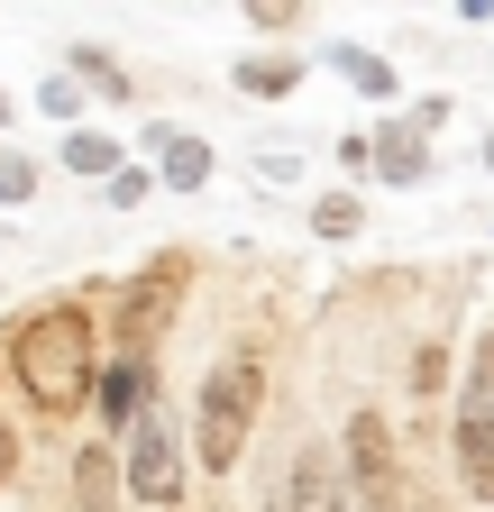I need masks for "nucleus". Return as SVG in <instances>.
Returning <instances> with one entry per match:
<instances>
[{"mask_svg": "<svg viewBox=\"0 0 494 512\" xmlns=\"http://www.w3.org/2000/svg\"><path fill=\"white\" fill-rule=\"evenodd\" d=\"M458 10H467V19H476V28H485V19H494V0H458Z\"/></svg>", "mask_w": 494, "mask_h": 512, "instance_id": "b1692460", "label": "nucleus"}, {"mask_svg": "<svg viewBox=\"0 0 494 512\" xmlns=\"http://www.w3.org/2000/svg\"><path fill=\"white\" fill-rule=\"evenodd\" d=\"M0 128H10V92H0Z\"/></svg>", "mask_w": 494, "mask_h": 512, "instance_id": "393cba45", "label": "nucleus"}, {"mask_svg": "<svg viewBox=\"0 0 494 512\" xmlns=\"http://www.w3.org/2000/svg\"><path fill=\"white\" fill-rule=\"evenodd\" d=\"M10 476H19V430L0 421V485H10Z\"/></svg>", "mask_w": 494, "mask_h": 512, "instance_id": "5701e85b", "label": "nucleus"}, {"mask_svg": "<svg viewBox=\"0 0 494 512\" xmlns=\"http://www.w3.org/2000/svg\"><path fill=\"white\" fill-rule=\"evenodd\" d=\"M293 83H302V55H247L238 64V92L247 101H284Z\"/></svg>", "mask_w": 494, "mask_h": 512, "instance_id": "2eb2a0df", "label": "nucleus"}, {"mask_svg": "<svg viewBox=\"0 0 494 512\" xmlns=\"http://www.w3.org/2000/svg\"><path fill=\"white\" fill-rule=\"evenodd\" d=\"M449 467H458V485H467L476 503H494V412H458V430H449Z\"/></svg>", "mask_w": 494, "mask_h": 512, "instance_id": "9d476101", "label": "nucleus"}, {"mask_svg": "<svg viewBox=\"0 0 494 512\" xmlns=\"http://www.w3.org/2000/svg\"><path fill=\"white\" fill-rule=\"evenodd\" d=\"M485 174H494V138H485Z\"/></svg>", "mask_w": 494, "mask_h": 512, "instance_id": "a878e982", "label": "nucleus"}, {"mask_svg": "<svg viewBox=\"0 0 494 512\" xmlns=\"http://www.w3.org/2000/svg\"><path fill=\"white\" fill-rule=\"evenodd\" d=\"M147 192H156V165H119L110 174V211H138Z\"/></svg>", "mask_w": 494, "mask_h": 512, "instance_id": "aec40b11", "label": "nucleus"}, {"mask_svg": "<svg viewBox=\"0 0 494 512\" xmlns=\"http://www.w3.org/2000/svg\"><path fill=\"white\" fill-rule=\"evenodd\" d=\"M92 375H101V320L92 302H46L10 330V384L37 421H74L92 403Z\"/></svg>", "mask_w": 494, "mask_h": 512, "instance_id": "f257e3e1", "label": "nucleus"}, {"mask_svg": "<svg viewBox=\"0 0 494 512\" xmlns=\"http://www.w3.org/2000/svg\"><path fill=\"white\" fill-rule=\"evenodd\" d=\"M0 202H37V156H10V147H0Z\"/></svg>", "mask_w": 494, "mask_h": 512, "instance_id": "6ab92c4d", "label": "nucleus"}, {"mask_svg": "<svg viewBox=\"0 0 494 512\" xmlns=\"http://www.w3.org/2000/svg\"><path fill=\"white\" fill-rule=\"evenodd\" d=\"M302 19V0H247V28H257V37H284Z\"/></svg>", "mask_w": 494, "mask_h": 512, "instance_id": "412c9836", "label": "nucleus"}, {"mask_svg": "<svg viewBox=\"0 0 494 512\" xmlns=\"http://www.w3.org/2000/svg\"><path fill=\"white\" fill-rule=\"evenodd\" d=\"M257 421H266V366H257V357H220V366L202 375V403H193V458H202L211 476H238Z\"/></svg>", "mask_w": 494, "mask_h": 512, "instance_id": "f03ea898", "label": "nucleus"}, {"mask_svg": "<svg viewBox=\"0 0 494 512\" xmlns=\"http://www.w3.org/2000/svg\"><path fill=\"white\" fill-rule=\"evenodd\" d=\"M55 156H65V174H83V183H110L119 165H129V147H119L110 128H65V147H55Z\"/></svg>", "mask_w": 494, "mask_h": 512, "instance_id": "ddd939ff", "label": "nucleus"}, {"mask_svg": "<svg viewBox=\"0 0 494 512\" xmlns=\"http://www.w3.org/2000/svg\"><path fill=\"white\" fill-rule=\"evenodd\" d=\"M92 403H101V439H129V430H138V412L156 403V357L119 348V357L92 375Z\"/></svg>", "mask_w": 494, "mask_h": 512, "instance_id": "423d86ee", "label": "nucleus"}, {"mask_svg": "<svg viewBox=\"0 0 494 512\" xmlns=\"http://www.w3.org/2000/svg\"><path fill=\"white\" fill-rule=\"evenodd\" d=\"M458 412H494V330L467 339V384H458Z\"/></svg>", "mask_w": 494, "mask_h": 512, "instance_id": "dca6fc26", "label": "nucleus"}, {"mask_svg": "<svg viewBox=\"0 0 494 512\" xmlns=\"http://www.w3.org/2000/svg\"><path fill=\"white\" fill-rule=\"evenodd\" d=\"M119 485H129L147 512H174L183 503V485H193V458H183V439H174V421L147 403L138 412V430L119 439Z\"/></svg>", "mask_w": 494, "mask_h": 512, "instance_id": "7ed1b4c3", "label": "nucleus"}, {"mask_svg": "<svg viewBox=\"0 0 494 512\" xmlns=\"http://www.w3.org/2000/svg\"><path fill=\"white\" fill-rule=\"evenodd\" d=\"M321 64H330V74H339L357 101H403V74H394L376 46H357V37H330V46H321Z\"/></svg>", "mask_w": 494, "mask_h": 512, "instance_id": "1a4fd4ad", "label": "nucleus"}, {"mask_svg": "<svg viewBox=\"0 0 494 512\" xmlns=\"http://www.w3.org/2000/svg\"><path fill=\"white\" fill-rule=\"evenodd\" d=\"M83 101H92V92H83L74 74H46V83H37V110H46V119H65V128H83Z\"/></svg>", "mask_w": 494, "mask_h": 512, "instance_id": "a211bd4d", "label": "nucleus"}, {"mask_svg": "<svg viewBox=\"0 0 494 512\" xmlns=\"http://www.w3.org/2000/svg\"><path fill=\"white\" fill-rule=\"evenodd\" d=\"M312 229L321 238H357L366 229V202H357V192H321V202H312Z\"/></svg>", "mask_w": 494, "mask_h": 512, "instance_id": "f3484780", "label": "nucleus"}, {"mask_svg": "<svg viewBox=\"0 0 494 512\" xmlns=\"http://www.w3.org/2000/svg\"><path fill=\"white\" fill-rule=\"evenodd\" d=\"M147 156H156L165 192H202L211 183V138H202V128H147Z\"/></svg>", "mask_w": 494, "mask_h": 512, "instance_id": "6e6552de", "label": "nucleus"}, {"mask_svg": "<svg viewBox=\"0 0 494 512\" xmlns=\"http://www.w3.org/2000/svg\"><path fill=\"white\" fill-rule=\"evenodd\" d=\"M65 74H74L83 92H101V101H129V92H138V83H129V64H119L110 46H74V55H65Z\"/></svg>", "mask_w": 494, "mask_h": 512, "instance_id": "4468645a", "label": "nucleus"}, {"mask_svg": "<svg viewBox=\"0 0 494 512\" xmlns=\"http://www.w3.org/2000/svg\"><path fill=\"white\" fill-rule=\"evenodd\" d=\"M275 512H357V494H348V458L330 439H312L293 458V476H284V503Z\"/></svg>", "mask_w": 494, "mask_h": 512, "instance_id": "0eeeda50", "label": "nucleus"}, {"mask_svg": "<svg viewBox=\"0 0 494 512\" xmlns=\"http://www.w3.org/2000/svg\"><path fill=\"white\" fill-rule=\"evenodd\" d=\"M119 439H92V448H74V512H119Z\"/></svg>", "mask_w": 494, "mask_h": 512, "instance_id": "f8f14e48", "label": "nucleus"}, {"mask_svg": "<svg viewBox=\"0 0 494 512\" xmlns=\"http://www.w3.org/2000/svg\"><path fill=\"white\" fill-rule=\"evenodd\" d=\"M440 384H449V348H440V339H430V348L412 357V394H440Z\"/></svg>", "mask_w": 494, "mask_h": 512, "instance_id": "4be33fe9", "label": "nucleus"}, {"mask_svg": "<svg viewBox=\"0 0 494 512\" xmlns=\"http://www.w3.org/2000/svg\"><path fill=\"white\" fill-rule=\"evenodd\" d=\"M366 156H376V174H385V183H421V174H430V128L385 119L376 138H366Z\"/></svg>", "mask_w": 494, "mask_h": 512, "instance_id": "9b49d317", "label": "nucleus"}, {"mask_svg": "<svg viewBox=\"0 0 494 512\" xmlns=\"http://www.w3.org/2000/svg\"><path fill=\"white\" fill-rule=\"evenodd\" d=\"M339 458H348V494L357 512H403V467H394V421L366 403L348 412V439H339Z\"/></svg>", "mask_w": 494, "mask_h": 512, "instance_id": "39448f33", "label": "nucleus"}, {"mask_svg": "<svg viewBox=\"0 0 494 512\" xmlns=\"http://www.w3.org/2000/svg\"><path fill=\"white\" fill-rule=\"evenodd\" d=\"M183 284H193V256H147V266L119 284V311H110V330H119V348H138V357H156V339L174 330V302H183Z\"/></svg>", "mask_w": 494, "mask_h": 512, "instance_id": "20e7f679", "label": "nucleus"}]
</instances>
